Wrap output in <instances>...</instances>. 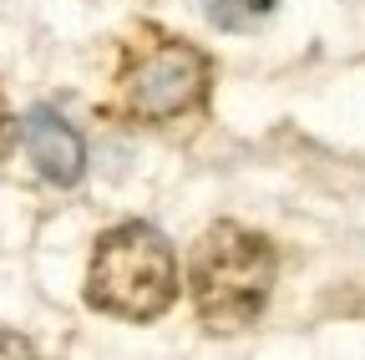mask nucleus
I'll use <instances>...</instances> for the list:
<instances>
[{
	"instance_id": "f257e3e1",
	"label": "nucleus",
	"mask_w": 365,
	"mask_h": 360,
	"mask_svg": "<svg viewBox=\"0 0 365 360\" xmlns=\"http://www.w3.org/2000/svg\"><path fill=\"white\" fill-rule=\"evenodd\" d=\"M274 244L244 223H213V229L198 239L193 249V269H188V289H193V304H198V320L213 330V335H234L244 325H254L264 304H269V289H274Z\"/></svg>"
},
{
	"instance_id": "f03ea898",
	"label": "nucleus",
	"mask_w": 365,
	"mask_h": 360,
	"mask_svg": "<svg viewBox=\"0 0 365 360\" xmlns=\"http://www.w3.org/2000/svg\"><path fill=\"white\" fill-rule=\"evenodd\" d=\"M178 299V259L168 239L148 223H122L107 229L91 249V274H86V304L117 314V320H158Z\"/></svg>"
},
{
	"instance_id": "7ed1b4c3",
	"label": "nucleus",
	"mask_w": 365,
	"mask_h": 360,
	"mask_svg": "<svg viewBox=\"0 0 365 360\" xmlns=\"http://www.w3.org/2000/svg\"><path fill=\"white\" fill-rule=\"evenodd\" d=\"M127 112L143 122H173L208 97V56L188 41H163L122 81Z\"/></svg>"
},
{
	"instance_id": "20e7f679",
	"label": "nucleus",
	"mask_w": 365,
	"mask_h": 360,
	"mask_svg": "<svg viewBox=\"0 0 365 360\" xmlns=\"http://www.w3.org/2000/svg\"><path fill=\"white\" fill-rule=\"evenodd\" d=\"M21 132H26V153H31V163L41 168L46 183H56V188L81 183V173H86V143H81V132H76L61 112L31 107L26 122H21Z\"/></svg>"
},
{
	"instance_id": "39448f33",
	"label": "nucleus",
	"mask_w": 365,
	"mask_h": 360,
	"mask_svg": "<svg viewBox=\"0 0 365 360\" xmlns=\"http://www.w3.org/2000/svg\"><path fill=\"white\" fill-rule=\"evenodd\" d=\"M279 0H208V16L223 26V31H249V26H259Z\"/></svg>"
},
{
	"instance_id": "423d86ee",
	"label": "nucleus",
	"mask_w": 365,
	"mask_h": 360,
	"mask_svg": "<svg viewBox=\"0 0 365 360\" xmlns=\"http://www.w3.org/2000/svg\"><path fill=\"white\" fill-rule=\"evenodd\" d=\"M11 148H16V112L6 107V97H0V163L11 158Z\"/></svg>"
},
{
	"instance_id": "0eeeda50",
	"label": "nucleus",
	"mask_w": 365,
	"mask_h": 360,
	"mask_svg": "<svg viewBox=\"0 0 365 360\" xmlns=\"http://www.w3.org/2000/svg\"><path fill=\"white\" fill-rule=\"evenodd\" d=\"M0 355H36V345L26 335H6V330H0Z\"/></svg>"
}]
</instances>
